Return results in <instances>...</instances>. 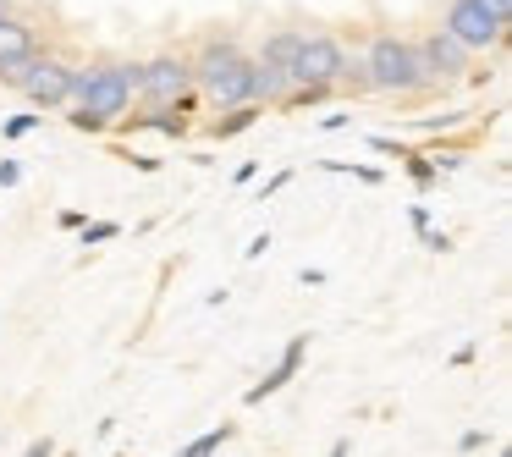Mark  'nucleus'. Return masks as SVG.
Returning <instances> with one entry per match:
<instances>
[{
	"instance_id": "f257e3e1",
	"label": "nucleus",
	"mask_w": 512,
	"mask_h": 457,
	"mask_svg": "<svg viewBox=\"0 0 512 457\" xmlns=\"http://www.w3.org/2000/svg\"><path fill=\"white\" fill-rule=\"evenodd\" d=\"M193 89H204V100L221 105V111H237V105H254V56H248L237 39H204L199 56L188 61Z\"/></svg>"
},
{
	"instance_id": "f03ea898",
	"label": "nucleus",
	"mask_w": 512,
	"mask_h": 457,
	"mask_svg": "<svg viewBox=\"0 0 512 457\" xmlns=\"http://www.w3.org/2000/svg\"><path fill=\"white\" fill-rule=\"evenodd\" d=\"M138 100V61H105V67H72V105L111 127Z\"/></svg>"
},
{
	"instance_id": "7ed1b4c3",
	"label": "nucleus",
	"mask_w": 512,
	"mask_h": 457,
	"mask_svg": "<svg viewBox=\"0 0 512 457\" xmlns=\"http://www.w3.org/2000/svg\"><path fill=\"white\" fill-rule=\"evenodd\" d=\"M369 78V94H424V61H419V45L413 39H397V34H375L369 50L358 56Z\"/></svg>"
},
{
	"instance_id": "20e7f679",
	"label": "nucleus",
	"mask_w": 512,
	"mask_h": 457,
	"mask_svg": "<svg viewBox=\"0 0 512 457\" xmlns=\"http://www.w3.org/2000/svg\"><path fill=\"white\" fill-rule=\"evenodd\" d=\"M6 89H17L34 111H56V105H72V61L61 56H28L23 67L6 72Z\"/></svg>"
},
{
	"instance_id": "39448f33",
	"label": "nucleus",
	"mask_w": 512,
	"mask_h": 457,
	"mask_svg": "<svg viewBox=\"0 0 512 457\" xmlns=\"http://www.w3.org/2000/svg\"><path fill=\"white\" fill-rule=\"evenodd\" d=\"M507 23L512 17L501 12L496 0H452V12H446V28L468 56H485V50H501L507 45Z\"/></svg>"
},
{
	"instance_id": "423d86ee",
	"label": "nucleus",
	"mask_w": 512,
	"mask_h": 457,
	"mask_svg": "<svg viewBox=\"0 0 512 457\" xmlns=\"http://www.w3.org/2000/svg\"><path fill=\"white\" fill-rule=\"evenodd\" d=\"M347 78V50L336 34H303V50L292 61V83H314V89H342Z\"/></svg>"
},
{
	"instance_id": "0eeeda50",
	"label": "nucleus",
	"mask_w": 512,
	"mask_h": 457,
	"mask_svg": "<svg viewBox=\"0 0 512 457\" xmlns=\"http://www.w3.org/2000/svg\"><path fill=\"white\" fill-rule=\"evenodd\" d=\"M182 94H193L188 56H155L149 67H138V100H144L149 111H166V105H177Z\"/></svg>"
},
{
	"instance_id": "6e6552de",
	"label": "nucleus",
	"mask_w": 512,
	"mask_h": 457,
	"mask_svg": "<svg viewBox=\"0 0 512 457\" xmlns=\"http://www.w3.org/2000/svg\"><path fill=\"white\" fill-rule=\"evenodd\" d=\"M419 61H424V83L435 89V83L463 78V72H468V61H474V56H468V50L457 45L452 34H441V28H435L430 39H419Z\"/></svg>"
},
{
	"instance_id": "1a4fd4ad",
	"label": "nucleus",
	"mask_w": 512,
	"mask_h": 457,
	"mask_svg": "<svg viewBox=\"0 0 512 457\" xmlns=\"http://www.w3.org/2000/svg\"><path fill=\"white\" fill-rule=\"evenodd\" d=\"M28 56H39V34H34V23L28 17H0V78L12 67H23Z\"/></svg>"
},
{
	"instance_id": "9d476101",
	"label": "nucleus",
	"mask_w": 512,
	"mask_h": 457,
	"mask_svg": "<svg viewBox=\"0 0 512 457\" xmlns=\"http://www.w3.org/2000/svg\"><path fill=\"white\" fill-rule=\"evenodd\" d=\"M303 353H309V336H292V342L281 347L276 369H270L265 380H254V386L243 391V402H248V408H254V402H265V397H276V391H281V386H287V380H292V375H298V369H303Z\"/></svg>"
},
{
	"instance_id": "9b49d317",
	"label": "nucleus",
	"mask_w": 512,
	"mask_h": 457,
	"mask_svg": "<svg viewBox=\"0 0 512 457\" xmlns=\"http://www.w3.org/2000/svg\"><path fill=\"white\" fill-rule=\"evenodd\" d=\"M303 34L309 28H276V34H265V45H259V67H276V72H292V61H298L303 50Z\"/></svg>"
},
{
	"instance_id": "f8f14e48",
	"label": "nucleus",
	"mask_w": 512,
	"mask_h": 457,
	"mask_svg": "<svg viewBox=\"0 0 512 457\" xmlns=\"http://www.w3.org/2000/svg\"><path fill=\"white\" fill-rule=\"evenodd\" d=\"M265 116V105H237V111H226V116H215L210 122V133L215 138H237V133H248V127Z\"/></svg>"
},
{
	"instance_id": "ddd939ff",
	"label": "nucleus",
	"mask_w": 512,
	"mask_h": 457,
	"mask_svg": "<svg viewBox=\"0 0 512 457\" xmlns=\"http://www.w3.org/2000/svg\"><path fill=\"white\" fill-rule=\"evenodd\" d=\"M226 441H232V424H215V430H204V435H193V441L188 446H182V452L177 457H215V452H221V446Z\"/></svg>"
},
{
	"instance_id": "4468645a",
	"label": "nucleus",
	"mask_w": 512,
	"mask_h": 457,
	"mask_svg": "<svg viewBox=\"0 0 512 457\" xmlns=\"http://www.w3.org/2000/svg\"><path fill=\"white\" fill-rule=\"evenodd\" d=\"M122 237V226L116 221H83V248H94V243H116Z\"/></svg>"
},
{
	"instance_id": "2eb2a0df",
	"label": "nucleus",
	"mask_w": 512,
	"mask_h": 457,
	"mask_svg": "<svg viewBox=\"0 0 512 457\" xmlns=\"http://www.w3.org/2000/svg\"><path fill=\"white\" fill-rule=\"evenodd\" d=\"M402 160H408V177L419 182V188H430V182L441 177V171H435V160H430V155H413V149H408V155H402Z\"/></svg>"
},
{
	"instance_id": "dca6fc26",
	"label": "nucleus",
	"mask_w": 512,
	"mask_h": 457,
	"mask_svg": "<svg viewBox=\"0 0 512 457\" xmlns=\"http://www.w3.org/2000/svg\"><path fill=\"white\" fill-rule=\"evenodd\" d=\"M39 122H45L39 111H23V116H12V122H0V138H28Z\"/></svg>"
},
{
	"instance_id": "f3484780",
	"label": "nucleus",
	"mask_w": 512,
	"mask_h": 457,
	"mask_svg": "<svg viewBox=\"0 0 512 457\" xmlns=\"http://www.w3.org/2000/svg\"><path fill=\"white\" fill-rule=\"evenodd\" d=\"M325 171H353L358 182H380V171H375V166H347V160H325Z\"/></svg>"
},
{
	"instance_id": "a211bd4d",
	"label": "nucleus",
	"mask_w": 512,
	"mask_h": 457,
	"mask_svg": "<svg viewBox=\"0 0 512 457\" xmlns=\"http://www.w3.org/2000/svg\"><path fill=\"white\" fill-rule=\"evenodd\" d=\"M23 182V166L17 160H0V188H17Z\"/></svg>"
},
{
	"instance_id": "6ab92c4d",
	"label": "nucleus",
	"mask_w": 512,
	"mask_h": 457,
	"mask_svg": "<svg viewBox=\"0 0 512 457\" xmlns=\"http://www.w3.org/2000/svg\"><path fill=\"white\" fill-rule=\"evenodd\" d=\"M23 457H56V441H50V435H39V441L23 446Z\"/></svg>"
},
{
	"instance_id": "aec40b11",
	"label": "nucleus",
	"mask_w": 512,
	"mask_h": 457,
	"mask_svg": "<svg viewBox=\"0 0 512 457\" xmlns=\"http://www.w3.org/2000/svg\"><path fill=\"white\" fill-rule=\"evenodd\" d=\"M67 122H72V127H78V133H105V122H94V116H83V111H72V116H67Z\"/></svg>"
},
{
	"instance_id": "412c9836",
	"label": "nucleus",
	"mask_w": 512,
	"mask_h": 457,
	"mask_svg": "<svg viewBox=\"0 0 512 457\" xmlns=\"http://www.w3.org/2000/svg\"><path fill=\"white\" fill-rule=\"evenodd\" d=\"M408 221H413V232H430V210H424V204H413V210H408Z\"/></svg>"
},
{
	"instance_id": "4be33fe9",
	"label": "nucleus",
	"mask_w": 512,
	"mask_h": 457,
	"mask_svg": "<svg viewBox=\"0 0 512 457\" xmlns=\"http://www.w3.org/2000/svg\"><path fill=\"white\" fill-rule=\"evenodd\" d=\"M287 182H292V171H276V177H270V182H265V199H276V193H281V188H287Z\"/></svg>"
},
{
	"instance_id": "5701e85b",
	"label": "nucleus",
	"mask_w": 512,
	"mask_h": 457,
	"mask_svg": "<svg viewBox=\"0 0 512 457\" xmlns=\"http://www.w3.org/2000/svg\"><path fill=\"white\" fill-rule=\"evenodd\" d=\"M424 248H435V254H441V248H452V237L435 232V226H430V232H424Z\"/></svg>"
},
{
	"instance_id": "b1692460",
	"label": "nucleus",
	"mask_w": 512,
	"mask_h": 457,
	"mask_svg": "<svg viewBox=\"0 0 512 457\" xmlns=\"http://www.w3.org/2000/svg\"><path fill=\"white\" fill-rule=\"evenodd\" d=\"M265 248H270V232H265V237H254V243L243 248V259H265Z\"/></svg>"
},
{
	"instance_id": "393cba45",
	"label": "nucleus",
	"mask_w": 512,
	"mask_h": 457,
	"mask_svg": "<svg viewBox=\"0 0 512 457\" xmlns=\"http://www.w3.org/2000/svg\"><path fill=\"white\" fill-rule=\"evenodd\" d=\"M61 226H67V232H83V210H61Z\"/></svg>"
},
{
	"instance_id": "a878e982",
	"label": "nucleus",
	"mask_w": 512,
	"mask_h": 457,
	"mask_svg": "<svg viewBox=\"0 0 512 457\" xmlns=\"http://www.w3.org/2000/svg\"><path fill=\"white\" fill-rule=\"evenodd\" d=\"M325 457H353V441H347V435H342V441H331V452H325Z\"/></svg>"
},
{
	"instance_id": "bb28decb",
	"label": "nucleus",
	"mask_w": 512,
	"mask_h": 457,
	"mask_svg": "<svg viewBox=\"0 0 512 457\" xmlns=\"http://www.w3.org/2000/svg\"><path fill=\"white\" fill-rule=\"evenodd\" d=\"M0 17H12V0H0Z\"/></svg>"
},
{
	"instance_id": "cd10ccee",
	"label": "nucleus",
	"mask_w": 512,
	"mask_h": 457,
	"mask_svg": "<svg viewBox=\"0 0 512 457\" xmlns=\"http://www.w3.org/2000/svg\"><path fill=\"white\" fill-rule=\"evenodd\" d=\"M496 6H501V12H507V17H512V0H496Z\"/></svg>"
},
{
	"instance_id": "c85d7f7f",
	"label": "nucleus",
	"mask_w": 512,
	"mask_h": 457,
	"mask_svg": "<svg viewBox=\"0 0 512 457\" xmlns=\"http://www.w3.org/2000/svg\"><path fill=\"white\" fill-rule=\"evenodd\" d=\"M501 457H507V452H501Z\"/></svg>"
}]
</instances>
